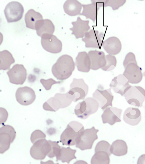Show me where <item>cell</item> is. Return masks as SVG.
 I'll return each instance as SVG.
<instances>
[{"mask_svg": "<svg viewBox=\"0 0 145 164\" xmlns=\"http://www.w3.org/2000/svg\"><path fill=\"white\" fill-rule=\"evenodd\" d=\"M75 63L72 57L68 55L60 56L52 66V72L57 80H63L69 77L75 69Z\"/></svg>", "mask_w": 145, "mask_h": 164, "instance_id": "cell-1", "label": "cell"}, {"mask_svg": "<svg viewBox=\"0 0 145 164\" xmlns=\"http://www.w3.org/2000/svg\"><path fill=\"white\" fill-rule=\"evenodd\" d=\"M123 65L125 70L123 75L127 79L129 83L136 84L141 81L143 77L142 69L138 65L133 53L130 52L126 55Z\"/></svg>", "mask_w": 145, "mask_h": 164, "instance_id": "cell-2", "label": "cell"}, {"mask_svg": "<svg viewBox=\"0 0 145 164\" xmlns=\"http://www.w3.org/2000/svg\"><path fill=\"white\" fill-rule=\"evenodd\" d=\"M84 130L81 123L76 121H71L61 134L60 141L63 145H75Z\"/></svg>", "mask_w": 145, "mask_h": 164, "instance_id": "cell-3", "label": "cell"}, {"mask_svg": "<svg viewBox=\"0 0 145 164\" xmlns=\"http://www.w3.org/2000/svg\"><path fill=\"white\" fill-rule=\"evenodd\" d=\"M72 101L73 97L68 92L64 94L57 93L44 103L43 108L46 110L56 112L60 108L68 106Z\"/></svg>", "mask_w": 145, "mask_h": 164, "instance_id": "cell-4", "label": "cell"}, {"mask_svg": "<svg viewBox=\"0 0 145 164\" xmlns=\"http://www.w3.org/2000/svg\"><path fill=\"white\" fill-rule=\"evenodd\" d=\"M99 104L93 98L88 97L76 106L74 112L77 117L85 119L98 110Z\"/></svg>", "mask_w": 145, "mask_h": 164, "instance_id": "cell-5", "label": "cell"}, {"mask_svg": "<svg viewBox=\"0 0 145 164\" xmlns=\"http://www.w3.org/2000/svg\"><path fill=\"white\" fill-rule=\"evenodd\" d=\"M99 130L94 126L84 130L76 144V147L83 151L92 148L95 141L98 139L97 133Z\"/></svg>", "mask_w": 145, "mask_h": 164, "instance_id": "cell-6", "label": "cell"}, {"mask_svg": "<svg viewBox=\"0 0 145 164\" xmlns=\"http://www.w3.org/2000/svg\"><path fill=\"white\" fill-rule=\"evenodd\" d=\"M123 96L129 104L141 107L145 100V90L140 86H132Z\"/></svg>", "mask_w": 145, "mask_h": 164, "instance_id": "cell-7", "label": "cell"}, {"mask_svg": "<svg viewBox=\"0 0 145 164\" xmlns=\"http://www.w3.org/2000/svg\"><path fill=\"white\" fill-rule=\"evenodd\" d=\"M111 88L105 89L100 84L92 94L93 98L99 104V107L104 110L106 108L112 106V102L114 96L111 91Z\"/></svg>", "mask_w": 145, "mask_h": 164, "instance_id": "cell-8", "label": "cell"}, {"mask_svg": "<svg viewBox=\"0 0 145 164\" xmlns=\"http://www.w3.org/2000/svg\"><path fill=\"white\" fill-rule=\"evenodd\" d=\"M88 87L82 79L74 78L70 85L68 93L71 95L73 101L76 102L80 100H84L87 95Z\"/></svg>", "mask_w": 145, "mask_h": 164, "instance_id": "cell-9", "label": "cell"}, {"mask_svg": "<svg viewBox=\"0 0 145 164\" xmlns=\"http://www.w3.org/2000/svg\"><path fill=\"white\" fill-rule=\"evenodd\" d=\"M24 8L19 2L13 1L8 3L4 10V14L8 22H17L22 18Z\"/></svg>", "mask_w": 145, "mask_h": 164, "instance_id": "cell-10", "label": "cell"}, {"mask_svg": "<svg viewBox=\"0 0 145 164\" xmlns=\"http://www.w3.org/2000/svg\"><path fill=\"white\" fill-rule=\"evenodd\" d=\"M16 132L12 126L5 125L0 129V153H3L9 148L14 141Z\"/></svg>", "mask_w": 145, "mask_h": 164, "instance_id": "cell-11", "label": "cell"}, {"mask_svg": "<svg viewBox=\"0 0 145 164\" xmlns=\"http://www.w3.org/2000/svg\"><path fill=\"white\" fill-rule=\"evenodd\" d=\"M51 147L48 141L45 139L39 140L33 144L30 149L32 157L36 160H42L50 152Z\"/></svg>", "mask_w": 145, "mask_h": 164, "instance_id": "cell-12", "label": "cell"}, {"mask_svg": "<svg viewBox=\"0 0 145 164\" xmlns=\"http://www.w3.org/2000/svg\"><path fill=\"white\" fill-rule=\"evenodd\" d=\"M41 38L42 46L46 51L53 54L59 53L61 51L62 42L56 36L45 34L42 36Z\"/></svg>", "mask_w": 145, "mask_h": 164, "instance_id": "cell-13", "label": "cell"}, {"mask_svg": "<svg viewBox=\"0 0 145 164\" xmlns=\"http://www.w3.org/2000/svg\"><path fill=\"white\" fill-rule=\"evenodd\" d=\"M10 82L16 85H22L27 77V71L23 65L16 64L7 72Z\"/></svg>", "mask_w": 145, "mask_h": 164, "instance_id": "cell-14", "label": "cell"}, {"mask_svg": "<svg viewBox=\"0 0 145 164\" xmlns=\"http://www.w3.org/2000/svg\"><path fill=\"white\" fill-rule=\"evenodd\" d=\"M17 101L21 105L27 106L32 103L36 99L34 91L31 88L24 86L18 88L15 93Z\"/></svg>", "mask_w": 145, "mask_h": 164, "instance_id": "cell-15", "label": "cell"}, {"mask_svg": "<svg viewBox=\"0 0 145 164\" xmlns=\"http://www.w3.org/2000/svg\"><path fill=\"white\" fill-rule=\"evenodd\" d=\"M104 36L102 33L94 29H91L85 34L82 40L85 43V47L100 49Z\"/></svg>", "mask_w": 145, "mask_h": 164, "instance_id": "cell-16", "label": "cell"}, {"mask_svg": "<svg viewBox=\"0 0 145 164\" xmlns=\"http://www.w3.org/2000/svg\"><path fill=\"white\" fill-rule=\"evenodd\" d=\"M127 79L122 74H120L112 79L109 86L114 92L121 96L131 87Z\"/></svg>", "mask_w": 145, "mask_h": 164, "instance_id": "cell-17", "label": "cell"}, {"mask_svg": "<svg viewBox=\"0 0 145 164\" xmlns=\"http://www.w3.org/2000/svg\"><path fill=\"white\" fill-rule=\"evenodd\" d=\"M122 112L121 109L115 107L106 108L101 115L103 123H107L112 126L116 122H121V116Z\"/></svg>", "mask_w": 145, "mask_h": 164, "instance_id": "cell-18", "label": "cell"}, {"mask_svg": "<svg viewBox=\"0 0 145 164\" xmlns=\"http://www.w3.org/2000/svg\"><path fill=\"white\" fill-rule=\"evenodd\" d=\"M89 23L88 20H83L78 17L76 21L71 23L73 27L70 29L72 31V34L74 35L76 39L82 38L90 28Z\"/></svg>", "mask_w": 145, "mask_h": 164, "instance_id": "cell-19", "label": "cell"}, {"mask_svg": "<svg viewBox=\"0 0 145 164\" xmlns=\"http://www.w3.org/2000/svg\"><path fill=\"white\" fill-rule=\"evenodd\" d=\"M91 62V69L96 70L101 69L105 65L106 61L103 52L90 50L88 53Z\"/></svg>", "mask_w": 145, "mask_h": 164, "instance_id": "cell-20", "label": "cell"}, {"mask_svg": "<svg viewBox=\"0 0 145 164\" xmlns=\"http://www.w3.org/2000/svg\"><path fill=\"white\" fill-rule=\"evenodd\" d=\"M102 47L109 54L116 55L119 54L121 49V44L117 37L112 36L103 42Z\"/></svg>", "mask_w": 145, "mask_h": 164, "instance_id": "cell-21", "label": "cell"}, {"mask_svg": "<svg viewBox=\"0 0 145 164\" xmlns=\"http://www.w3.org/2000/svg\"><path fill=\"white\" fill-rule=\"evenodd\" d=\"M123 119L125 123L130 125H137L141 120L140 111L137 108L128 107L124 112Z\"/></svg>", "mask_w": 145, "mask_h": 164, "instance_id": "cell-22", "label": "cell"}, {"mask_svg": "<svg viewBox=\"0 0 145 164\" xmlns=\"http://www.w3.org/2000/svg\"><path fill=\"white\" fill-rule=\"evenodd\" d=\"M75 64L79 71L88 72L91 69V62L88 54L85 51L79 52L76 58Z\"/></svg>", "mask_w": 145, "mask_h": 164, "instance_id": "cell-23", "label": "cell"}, {"mask_svg": "<svg viewBox=\"0 0 145 164\" xmlns=\"http://www.w3.org/2000/svg\"><path fill=\"white\" fill-rule=\"evenodd\" d=\"M35 30L37 35L41 37L45 34H53L55 30V26L50 20L42 19L37 24Z\"/></svg>", "mask_w": 145, "mask_h": 164, "instance_id": "cell-24", "label": "cell"}, {"mask_svg": "<svg viewBox=\"0 0 145 164\" xmlns=\"http://www.w3.org/2000/svg\"><path fill=\"white\" fill-rule=\"evenodd\" d=\"M82 5L76 0H68L63 5L65 13L71 16L80 15L82 9Z\"/></svg>", "mask_w": 145, "mask_h": 164, "instance_id": "cell-25", "label": "cell"}, {"mask_svg": "<svg viewBox=\"0 0 145 164\" xmlns=\"http://www.w3.org/2000/svg\"><path fill=\"white\" fill-rule=\"evenodd\" d=\"M91 1V4L82 5L83 9L80 15L84 16L86 19H90L94 22L97 18L100 7L94 0Z\"/></svg>", "mask_w": 145, "mask_h": 164, "instance_id": "cell-26", "label": "cell"}, {"mask_svg": "<svg viewBox=\"0 0 145 164\" xmlns=\"http://www.w3.org/2000/svg\"><path fill=\"white\" fill-rule=\"evenodd\" d=\"M42 19H43V17L42 15L32 9L29 10L25 16L26 27L33 30H35L37 24Z\"/></svg>", "mask_w": 145, "mask_h": 164, "instance_id": "cell-27", "label": "cell"}, {"mask_svg": "<svg viewBox=\"0 0 145 164\" xmlns=\"http://www.w3.org/2000/svg\"><path fill=\"white\" fill-rule=\"evenodd\" d=\"M127 146L125 141L121 140H117L113 142L111 145L110 151L111 154L120 156L127 154Z\"/></svg>", "mask_w": 145, "mask_h": 164, "instance_id": "cell-28", "label": "cell"}, {"mask_svg": "<svg viewBox=\"0 0 145 164\" xmlns=\"http://www.w3.org/2000/svg\"><path fill=\"white\" fill-rule=\"evenodd\" d=\"M0 69L9 70L10 65L15 61L12 54L8 51L5 50L0 52Z\"/></svg>", "mask_w": 145, "mask_h": 164, "instance_id": "cell-29", "label": "cell"}, {"mask_svg": "<svg viewBox=\"0 0 145 164\" xmlns=\"http://www.w3.org/2000/svg\"><path fill=\"white\" fill-rule=\"evenodd\" d=\"M76 151V150L71 149L69 147L61 146L60 155L56 161L60 160L63 163L69 164L72 160L76 158L75 155Z\"/></svg>", "mask_w": 145, "mask_h": 164, "instance_id": "cell-30", "label": "cell"}, {"mask_svg": "<svg viewBox=\"0 0 145 164\" xmlns=\"http://www.w3.org/2000/svg\"><path fill=\"white\" fill-rule=\"evenodd\" d=\"M109 156L105 152H97L92 156L91 163V164H109L110 162Z\"/></svg>", "mask_w": 145, "mask_h": 164, "instance_id": "cell-31", "label": "cell"}, {"mask_svg": "<svg viewBox=\"0 0 145 164\" xmlns=\"http://www.w3.org/2000/svg\"><path fill=\"white\" fill-rule=\"evenodd\" d=\"M106 63L105 65L101 69L105 71H110L115 68L117 64L116 57L112 55L108 54L105 56Z\"/></svg>", "mask_w": 145, "mask_h": 164, "instance_id": "cell-32", "label": "cell"}, {"mask_svg": "<svg viewBox=\"0 0 145 164\" xmlns=\"http://www.w3.org/2000/svg\"><path fill=\"white\" fill-rule=\"evenodd\" d=\"M48 141L50 145L51 149L47 156L50 158L56 157L57 159L60 155L61 147L59 145L58 142L52 141L50 140H48Z\"/></svg>", "mask_w": 145, "mask_h": 164, "instance_id": "cell-33", "label": "cell"}, {"mask_svg": "<svg viewBox=\"0 0 145 164\" xmlns=\"http://www.w3.org/2000/svg\"><path fill=\"white\" fill-rule=\"evenodd\" d=\"M111 145L107 142L105 140L100 141L97 143L95 148V153L98 151L106 152L110 156L111 153L110 151Z\"/></svg>", "mask_w": 145, "mask_h": 164, "instance_id": "cell-34", "label": "cell"}, {"mask_svg": "<svg viewBox=\"0 0 145 164\" xmlns=\"http://www.w3.org/2000/svg\"><path fill=\"white\" fill-rule=\"evenodd\" d=\"M126 1L125 0H106L104 7L110 6L113 10H116L123 6Z\"/></svg>", "mask_w": 145, "mask_h": 164, "instance_id": "cell-35", "label": "cell"}, {"mask_svg": "<svg viewBox=\"0 0 145 164\" xmlns=\"http://www.w3.org/2000/svg\"><path fill=\"white\" fill-rule=\"evenodd\" d=\"M40 82L46 90H48L51 89L52 86L53 85L60 83L63 81H57L52 78H50L47 80L43 79H41L40 80Z\"/></svg>", "mask_w": 145, "mask_h": 164, "instance_id": "cell-36", "label": "cell"}, {"mask_svg": "<svg viewBox=\"0 0 145 164\" xmlns=\"http://www.w3.org/2000/svg\"><path fill=\"white\" fill-rule=\"evenodd\" d=\"M46 135L40 130H36L33 132L31 136L30 140L31 142L34 144L36 141L46 138Z\"/></svg>", "mask_w": 145, "mask_h": 164, "instance_id": "cell-37", "label": "cell"}, {"mask_svg": "<svg viewBox=\"0 0 145 164\" xmlns=\"http://www.w3.org/2000/svg\"><path fill=\"white\" fill-rule=\"evenodd\" d=\"M137 164H145V154L141 155L138 159Z\"/></svg>", "mask_w": 145, "mask_h": 164, "instance_id": "cell-38", "label": "cell"}, {"mask_svg": "<svg viewBox=\"0 0 145 164\" xmlns=\"http://www.w3.org/2000/svg\"><path fill=\"white\" fill-rule=\"evenodd\" d=\"M97 5L100 8L104 7L106 0H94Z\"/></svg>", "mask_w": 145, "mask_h": 164, "instance_id": "cell-39", "label": "cell"}]
</instances>
